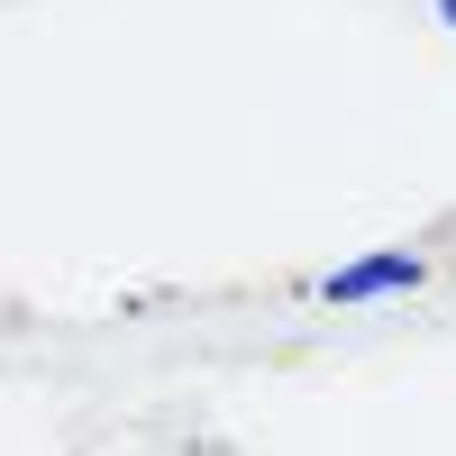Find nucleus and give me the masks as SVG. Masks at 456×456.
I'll return each instance as SVG.
<instances>
[{
    "label": "nucleus",
    "instance_id": "f257e3e1",
    "mask_svg": "<svg viewBox=\"0 0 456 456\" xmlns=\"http://www.w3.org/2000/svg\"><path fill=\"white\" fill-rule=\"evenodd\" d=\"M420 283H429V256H411V247H384V256H356V265H338V274H320V301L356 311V301H384V292H420Z\"/></svg>",
    "mask_w": 456,
    "mask_h": 456
},
{
    "label": "nucleus",
    "instance_id": "f03ea898",
    "mask_svg": "<svg viewBox=\"0 0 456 456\" xmlns=\"http://www.w3.org/2000/svg\"><path fill=\"white\" fill-rule=\"evenodd\" d=\"M438 10H447V19H456V0H438Z\"/></svg>",
    "mask_w": 456,
    "mask_h": 456
}]
</instances>
